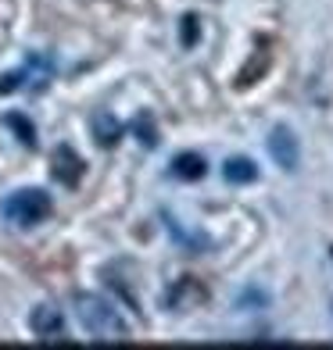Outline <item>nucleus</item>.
Masks as SVG:
<instances>
[{
	"instance_id": "7ed1b4c3",
	"label": "nucleus",
	"mask_w": 333,
	"mask_h": 350,
	"mask_svg": "<svg viewBox=\"0 0 333 350\" xmlns=\"http://www.w3.org/2000/svg\"><path fill=\"white\" fill-rule=\"evenodd\" d=\"M51 57H43V54H33L25 61V65L18 72H8V75H0V93H14V90H40L51 83Z\"/></svg>"
},
{
	"instance_id": "6e6552de",
	"label": "nucleus",
	"mask_w": 333,
	"mask_h": 350,
	"mask_svg": "<svg viewBox=\"0 0 333 350\" xmlns=\"http://www.w3.org/2000/svg\"><path fill=\"white\" fill-rule=\"evenodd\" d=\"M222 179L233 183V186H247L258 179V165L251 161V157H230L226 165H222Z\"/></svg>"
},
{
	"instance_id": "0eeeda50",
	"label": "nucleus",
	"mask_w": 333,
	"mask_h": 350,
	"mask_svg": "<svg viewBox=\"0 0 333 350\" xmlns=\"http://www.w3.org/2000/svg\"><path fill=\"white\" fill-rule=\"evenodd\" d=\"M51 161H54L51 172H54L58 183H65V186H75L79 183V175H83V161H79V154L72 147H58Z\"/></svg>"
},
{
	"instance_id": "39448f33",
	"label": "nucleus",
	"mask_w": 333,
	"mask_h": 350,
	"mask_svg": "<svg viewBox=\"0 0 333 350\" xmlns=\"http://www.w3.org/2000/svg\"><path fill=\"white\" fill-rule=\"evenodd\" d=\"M269 154L276 157V165H280L283 172H294V168H297L301 143H297V136L291 133V125H276V129L269 133Z\"/></svg>"
},
{
	"instance_id": "423d86ee",
	"label": "nucleus",
	"mask_w": 333,
	"mask_h": 350,
	"mask_svg": "<svg viewBox=\"0 0 333 350\" xmlns=\"http://www.w3.org/2000/svg\"><path fill=\"white\" fill-rule=\"evenodd\" d=\"M204 297H208V293H204L194 279H180V282L169 290V308H172V311H194V308L204 304Z\"/></svg>"
},
{
	"instance_id": "f257e3e1",
	"label": "nucleus",
	"mask_w": 333,
	"mask_h": 350,
	"mask_svg": "<svg viewBox=\"0 0 333 350\" xmlns=\"http://www.w3.org/2000/svg\"><path fill=\"white\" fill-rule=\"evenodd\" d=\"M72 311L79 318V325L90 340L97 343H125L130 340V322L122 318V311L101 293H75Z\"/></svg>"
},
{
	"instance_id": "f03ea898",
	"label": "nucleus",
	"mask_w": 333,
	"mask_h": 350,
	"mask_svg": "<svg viewBox=\"0 0 333 350\" xmlns=\"http://www.w3.org/2000/svg\"><path fill=\"white\" fill-rule=\"evenodd\" d=\"M54 211V200L47 189H36V186H25V189H14L11 197H4L0 204V215H4L11 226L18 229H33L40 221H47Z\"/></svg>"
},
{
	"instance_id": "1a4fd4ad",
	"label": "nucleus",
	"mask_w": 333,
	"mask_h": 350,
	"mask_svg": "<svg viewBox=\"0 0 333 350\" xmlns=\"http://www.w3.org/2000/svg\"><path fill=\"white\" fill-rule=\"evenodd\" d=\"M204 172H208V165H204L201 154H176V157H172V175L183 179V183L204 179Z\"/></svg>"
},
{
	"instance_id": "9d476101",
	"label": "nucleus",
	"mask_w": 333,
	"mask_h": 350,
	"mask_svg": "<svg viewBox=\"0 0 333 350\" xmlns=\"http://www.w3.org/2000/svg\"><path fill=\"white\" fill-rule=\"evenodd\" d=\"M183 43H194L197 40V18H183Z\"/></svg>"
},
{
	"instance_id": "20e7f679",
	"label": "nucleus",
	"mask_w": 333,
	"mask_h": 350,
	"mask_svg": "<svg viewBox=\"0 0 333 350\" xmlns=\"http://www.w3.org/2000/svg\"><path fill=\"white\" fill-rule=\"evenodd\" d=\"M29 329H33V336L40 343H69V336H65V314H61V308H54V304L33 308V314H29Z\"/></svg>"
}]
</instances>
